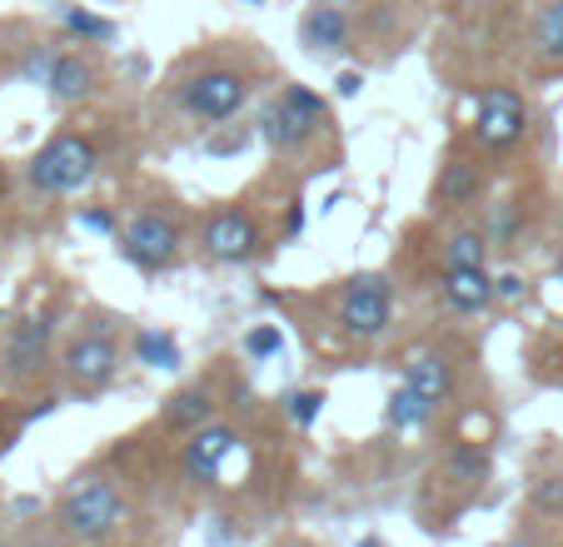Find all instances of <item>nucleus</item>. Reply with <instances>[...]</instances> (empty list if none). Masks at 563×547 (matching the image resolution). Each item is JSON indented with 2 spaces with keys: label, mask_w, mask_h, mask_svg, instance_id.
Listing matches in <instances>:
<instances>
[{
  "label": "nucleus",
  "mask_w": 563,
  "mask_h": 547,
  "mask_svg": "<svg viewBox=\"0 0 563 547\" xmlns=\"http://www.w3.org/2000/svg\"><path fill=\"white\" fill-rule=\"evenodd\" d=\"M120 523H125V498H120V488L110 478L90 473L65 488V498H60L65 537H75V543H106Z\"/></svg>",
  "instance_id": "nucleus-1"
},
{
  "label": "nucleus",
  "mask_w": 563,
  "mask_h": 547,
  "mask_svg": "<svg viewBox=\"0 0 563 547\" xmlns=\"http://www.w3.org/2000/svg\"><path fill=\"white\" fill-rule=\"evenodd\" d=\"M96 169H100L96 139L65 130V135L45 139V149L31 159V185L41 194H80L96 179Z\"/></svg>",
  "instance_id": "nucleus-2"
},
{
  "label": "nucleus",
  "mask_w": 563,
  "mask_h": 547,
  "mask_svg": "<svg viewBox=\"0 0 563 547\" xmlns=\"http://www.w3.org/2000/svg\"><path fill=\"white\" fill-rule=\"evenodd\" d=\"M529 135V100L514 85H484L474 100V145L504 155Z\"/></svg>",
  "instance_id": "nucleus-3"
},
{
  "label": "nucleus",
  "mask_w": 563,
  "mask_h": 547,
  "mask_svg": "<svg viewBox=\"0 0 563 547\" xmlns=\"http://www.w3.org/2000/svg\"><path fill=\"white\" fill-rule=\"evenodd\" d=\"M394 324V289L384 274H354L350 284L340 289V328L360 344H374L384 338Z\"/></svg>",
  "instance_id": "nucleus-4"
},
{
  "label": "nucleus",
  "mask_w": 563,
  "mask_h": 547,
  "mask_svg": "<svg viewBox=\"0 0 563 547\" xmlns=\"http://www.w3.org/2000/svg\"><path fill=\"white\" fill-rule=\"evenodd\" d=\"M245 100H250V80L240 70H224V65H210V70L190 75V80L180 85V110L190 120H200V125H224V120H234L245 110Z\"/></svg>",
  "instance_id": "nucleus-5"
},
{
  "label": "nucleus",
  "mask_w": 563,
  "mask_h": 547,
  "mask_svg": "<svg viewBox=\"0 0 563 547\" xmlns=\"http://www.w3.org/2000/svg\"><path fill=\"white\" fill-rule=\"evenodd\" d=\"M120 254L145 274L170 269V264L180 259V224H175L170 214H155V210L135 214V220L120 230Z\"/></svg>",
  "instance_id": "nucleus-6"
},
{
  "label": "nucleus",
  "mask_w": 563,
  "mask_h": 547,
  "mask_svg": "<svg viewBox=\"0 0 563 547\" xmlns=\"http://www.w3.org/2000/svg\"><path fill=\"white\" fill-rule=\"evenodd\" d=\"M200 244L214 264H250L265 249V230H260V220L250 210L230 204V210H214L210 220H205Z\"/></svg>",
  "instance_id": "nucleus-7"
},
{
  "label": "nucleus",
  "mask_w": 563,
  "mask_h": 547,
  "mask_svg": "<svg viewBox=\"0 0 563 547\" xmlns=\"http://www.w3.org/2000/svg\"><path fill=\"white\" fill-rule=\"evenodd\" d=\"M60 369H65V379H70V389L100 393L110 379H115V369H120V348L110 344L106 334H80L70 348H65Z\"/></svg>",
  "instance_id": "nucleus-8"
},
{
  "label": "nucleus",
  "mask_w": 563,
  "mask_h": 547,
  "mask_svg": "<svg viewBox=\"0 0 563 547\" xmlns=\"http://www.w3.org/2000/svg\"><path fill=\"white\" fill-rule=\"evenodd\" d=\"M234 443H240V433H234L230 423H205V428H195L190 438H185V448H180L185 478H190V483H200V488L214 483V478H220V468L230 464Z\"/></svg>",
  "instance_id": "nucleus-9"
},
{
  "label": "nucleus",
  "mask_w": 563,
  "mask_h": 547,
  "mask_svg": "<svg viewBox=\"0 0 563 547\" xmlns=\"http://www.w3.org/2000/svg\"><path fill=\"white\" fill-rule=\"evenodd\" d=\"M478 194H484V165L474 155H464V149H454L434 179V210H464Z\"/></svg>",
  "instance_id": "nucleus-10"
},
{
  "label": "nucleus",
  "mask_w": 563,
  "mask_h": 547,
  "mask_svg": "<svg viewBox=\"0 0 563 547\" xmlns=\"http://www.w3.org/2000/svg\"><path fill=\"white\" fill-rule=\"evenodd\" d=\"M439 294L454 314H484L494 304V274L484 264H464V269H444L439 274Z\"/></svg>",
  "instance_id": "nucleus-11"
},
{
  "label": "nucleus",
  "mask_w": 563,
  "mask_h": 547,
  "mask_svg": "<svg viewBox=\"0 0 563 547\" xmlns=\"http://www.w3.org/2000/svg\"><path fill=\"white\" fill-rule=\"evenodd\" d=\"M45 348H51V314L41 319H21L11 334V348H5V369L15 379H35L45 369Z\"/></svg>",
  "instance_id": "nucleus-12"
},
{
  "label": "nucleus",
  "mask_w": 563,
  "mask_h": 547,
  "mask_svg": "<svg viewBox=\"0 0 563 547\" xmlns=\"http://www.w3.org/2000/svg\"><path fill=\"white\" fill-rule=\"evenodd\" d=\"M314 120H305L299 110H289L285 100H275V105H265V115H260V130L255 135L265 139L275 155H295V149H305L309 139H314Z\"/></svg>",
  "instance_id": "nucleus-13"
},
{
  "label": "nucleus",
  "mask_w": 563,
  "mask_h": 547,
  "mask_svg": "<svg viewBox=\"0 0 563 547\" xmlns=\"http://www.w3.org/2000/svg\"><path fill=\"white\" fill-rule=\"evenodd\" d=\"M45 90H51L60 105H80V100L96 90V65L86 55H55L51 75H45Z\"/></svg>",
  "instance_id": "nucleus-14"
},
{
  "label": "nucleus",
  "mask_w": 563,
  "mask_h": 547,
  "mask_svg": "<svg viewBox=\"0 0 563 547\" xmlns=\"http://www.w3.org/2000/svg\"><path fill=\"white\" fill-rule=\"evenodd\" d=\"M299 41H305V51H314V55L344 51V45H350V15H344L340 5H314V11L299 21Z\"/></svg>",
  "instance_id": "nucleus-15"
},
{
  "label": "nucleus",
  "mask_w": 563,
  "mask_h": 547,
  "mask_svg": "<svg viewBox=\"0 0 563 547\" xmlns=\"http://www.w3.org/2000/svg\"><path fill=\"white\" fill-rule=\"evenodd\" d=\"M405 383L415 393H424L429 403H444L454 393V364L444 354H415L405 364Z\"/></svg>",
  "instance_id": "nucleus-16"
},
{
  "label": "nucleus",
  "mask_w": 563,
  "mask_h": 547,
  "mask_svg": "<svg viewBox=\"0 0 563 547\" xmlns=\"http://www.w3.org/2000/svg\"><path fill=\"white\" fill-rule=\"evenodd\" d=\"M439 413V403H429L424 393H415L409 383H399V389L389 393V403H384V423L399 433H415V428H429Z\"/></svg>",
  "instance_id": "nucleus-17"
},
{
  "label": "nucleus",
  "mask_w": 563,
  "mask_h": 547,
  "mask_svg": "<svg viewBox=\"0 0 563 547\" xmlns=\"http://www.w3.org/2000/svg\"><path fill=\"white\" fill-rule=\"evenodd\" d=\"M214 423V399L205 389H180L170 403H165V428H180V433H195Z\"/></svg>",
  "instance_id": "nucleus-18"
},
{
  "label": "nucleus",
  "mask_w": 563,
  "mask_h": 547,
  "mask_svg": "<svg viewBox=\"0 0 563 547\" xmlns=\"http://www.w3.org/2000/svg\"><path fill=\"white\" fill-rule=\"evenodd\" d=\"M444 473L454 478V483H489L494 453L484 448V443H454V448L444 453Z\"/></svg>",
  "instance_id": "nucleus-19"
},
{
  "label": "nucleus",
  "mask_w": 563,
  "mask_h": 547,
  "mask_svg": "<svg viewBox=\"0 0 563 547\" xmlns=\"http://www.w3.org/2000/svg\"><path fill=\"white\" fill-rule=\"evenodd\" d=\"M135 358L145 369H180V338H175L170 328H140Z\"/></svg>",
  "instance_id": "nucleus-20"
},
{
  "label": "nucleus",
  "mask_w": 563,
  "mask_h": 547,
  "mask_svg": "<svg viewBox=\"0 0 563 547\" xmlns=\"http://www.w3.org/2000/svg\"><path fill=\"white\" fill-rule=\"evenodd\" d=\"M533 45H539L543 60L563 65V0H549L533 21Z\"/></svg>",
  "instance_id": "nucleus-21"
},
{
  "label": "nucleus",
  "mask_w": 563,
  "mask_h": 547,
  "mask_svg": "<svg viewBox=\"0 0 563 547\" xmlns=\"http://www.w3.org/2000/svg\"><path fill=\"white\" fill-rule=\"evenodd\" d=\"M489 259V234L484 230H454L444 244V269H464V264Z\"/></svg>",
  "instance_id": "nucleus-22"
},
{
  "label": "nucleus",
  "mask_w": 563,
  "mask_h": 547,
  "mask_svg": "<svg viewBox=\"0 0 563 547\" xmlns=\"http://www.w3.org/2000/svg\"><path fill=\"white\" fill-rule=\"evenodd\" d=\"M60 25L75 35V41H90V45L115 41V21H106V15H90V11H80V5H60Z\"/></svg>",
  "instance_id": "nucleus-23"
},
{
  "label": "nucleus",
  "mask_w": 563,
  "mask_h": 547,
  "mask_svg": "<svg viewBox=\"0 0 563 547\" xmlns=\"http://www.w3.org/2000/svg\"><path fill=\"white\" fill-rule=\"evenodd\" d=\"M285 413H289L295 428H314L319 413H324V389H295L285 399Z\"/></svg>",
  "instance_id": "nucleus-24"
},
{
  "label": "nucleus",
  "mask_w": 563,
  "mask_h": 547,
  "mask_svg": "<svg viewBox=\"0 0 563 547\" xmlns=\"http://www.w3.org/2000/svg\"><path fill=\"white\" fill-rule=\"evenodd\" d=\"M279 100H285L289 110H299L305 120H314V125H324V120H330V100L314 96L309 85H285V96H279Z\"/></svg>",
  "instance_id": "nucleus-25"
},
{
  "label": "nucleus",
  "mask_w": 563,
  "mask_h": 547,
  "mask_svg": "<svg viewBox=\"0 0 563 547\" xmlns=\"http://www.w3.org/2000/svg\"><path fill=\"white\" fill-rule=\"evenodd\" d=\"M245 354L255 358V364L285 354V334H279V324H255V328H250V334H245Z\"/></svg>",
  "instance_id": "nucleus-26"
},
{
  "label": "nucleus",
  "mask_w": 563,
  "mask_h": 547,
  "mask_svg": "<svg viewBox=\"0 0 563 547\" xmlns=\"http://www.w3.org/2000/svg\"><path fill=\"white\" fill-rule=\"evenodd\" d=\"M529 498H533V507H539V513H563V473L533 478Z\"/></svg>",
  "instance_id": "nucleus-27"
},
{
  "label": "nucleus",
  "mask_w": 563,
  "mask_h": 547,
  "mask_svg": "<svg viewBox=\"0 0 563 547\" xmlns=\"http://www.w3.org/2000/svg\"><path fill=\"white\" fill-rule=\"evenodd\" d=\"M75 220H80V230H90V234H120L115 214H110L106 204H90V210H80Z\"/></svg>",
  "instance_id": "nucleus-28"
},
{
  "label": "nucleus",
  "mask_w": 563,
  "mask_h": 547,
  "mask_svg": "<svg viewBox=\"0 0 563 547\" xmlns=\"http://www.w3.org/2000/svg\"><path fill=\"white\" fill-rule=\"evenodd\" d=\"M494 294H499L504 304H514V299H523V294H529V284H523L519 274H499V279H494Z\"/></svg>",
  "instance_id": "nucleus-29"
},
{
  "label": "nucleus",
  "mask_w": 563,
  "mask_h": 547,
  "mask_svg": "<svg viewBox=\"0 0 563 547\" xmlns=\"http://www.w3.org/2000/svg\"><path fill=\"white\" fill-rule=\"evenodd\" d=\"M250 145V130H240V135H224V139H210V155H240V149Z\"/></svg>",
  "instance_id": "nucleus-30"
},
{
  "label": "nucleus",
  "mask_w": 563,
  "mask_h": 547,
  "mask_svg": "<svg viewBox=\"0 0 563 547\" xmlns=\"http://www.w3.org/2000/svg\"><path fill=\"white\" fill-rule=\"evenodd\" d=\"M360 90H364V75L360 70H344L340 80H334V96H340V100H354Z\"/></svg>",
  "instance_id": "nucleus-31"
},
{
  "label": "nucleus",
  "mask_w": 563,
  "mask_h": 547,
  "mask_svg": "<svg viewBox=\"0 0 563 547\" xmlns=\"http://www.w3.org/2000/svg\"><path fill=\"white\" fill-rule=\"evenodd\" d=\"M299 230H305V204L295 200V204H289V220H285V239H295Z\"/></svg>",
  "instance_id": "nucleus-32"
},
{
  "label": "nucleus",
  "mask_w": 563,
  "mask_h": 547,
  "mask_svg": "<svg viewBox=\"0 0 563 547\" xmlns=\"http://www.w3.org/2000/svg\"><path fill=\"white\" fill-rule=\"evenodd\" d=\"M504 547H539V543H529V537H509Z\"/></svg>",
  "instance_id": "nucleus-33"
},
{
  "label": "nucleus",
  "mask_w": 563,
  "mask_h": 547,
  "mask_svg": "<svg viewBox=\"0 0 563 547\" xmlns=\"http://www.w3.org/2000/svg\"><path fill=\"white\" fill-rule=\"evenodd\" d=\"M354 547H384V543H379V537H360V543H354Z\"/></svg>",
  "instance_id": "nucleus-34"
},
{
  "label": "nucleus",
  "mask_w": 563,
  "mask_h": 547,
  "mask_svg": "<svg viewBox=\"0 0 563 547\" xmlns=\"http://www.w3.org/2000/svg\"><path fill=\"white\" fill-rule=\"evenodd\" d=\"M5 190H11V179H5V169H0V200H5Z\"/></svg>",
  "instance_id": "nucleus-35"
},
{
  "label": "nucleus",
  "mask_w": 563,
  "mask_h": 547,
  "mask_svg": "<svg viewBox=\"0 0 563 547\" xmlns=\"http://www.w3.org/2000/svg\"><path fill=\"white\" fill-rule=\"evenodd\" d=\"M553 274H559V284H563V254H559V264H553Z\"/></svg>",
  "instance_id": "nucleus-36"
},
{
  "label": "nucleus",
  "mask_w": 563,
  "mask_h": 547,
  "mask_svg": "<svg viewBox=\"0 0 563 547\" xmlns=\"http://www.w3.org/2000/svg\"><path fill=\"white\" fill-rule=\"evenodd\" d=\"M0 438H5V413H0Z\"/></svg>",
  "instance_id": "nucleus-37"
},
{
  "label": "nucleus",
  "mask_w": 563,
  "mask_h": 547,
  "mask_svg": "<svg viewBox=\"0 0 563 547\" xmlns=\"http://www.w3.org/2000/svg\"><path fill=\"white\" fill-rule=\"evenodd\" d=\"M250 5H260V0H250Z\"/></svg>",
  "instance_id": "nucleus-38"
},
{
  "label": "nucleus",
  "mask_w": 563,
  "mask_h": 547,
  "mask_svg": "<svg viewBox=\"0 0 563 547\" xmlns=\"http://www.w3.org/2000/svg\"><path fill=\"white\" fill-rule=\"evenodd\" d=\"M0 324H5V314H0Z\"/></svg>",
  "instance_id": "nucleus-39"
}]
</instances>
